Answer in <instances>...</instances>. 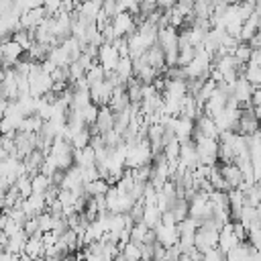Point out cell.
<instances>
[{
  "label": "cell",
  "instance_id": "60d3db41",
  "mask_svg": "<svg viewBox=\"0 0 261 261\" xmlns=\"http://www.w3.org/2000/svg\"><path fill=\"white\" fill-rule=\"evenodd\" d=\"M37 222H39V230L41 232L51 230V226H53V214L49 210H43L41 214H37Z\"/></svg>",
  "mask_w": 261,
  "mask_h": 261
},
{
  "label": "cell",
  "instance_id": "1f68e13d",
  "mask_svg": "<svg viewBox=\"0 0 261 261\" xmlns=\"http://www.w3.org/2000/svg\"><path fill=\"white\" fill-rule=\"evenodd\" d=\"M149 228H153L159 220H161V210L157 208V204H151V206H145L143 210V218H141Z\"/></svg>",
  "mask_w": 261,
  "mask_h": 261
},
{
  "label": "cell",
  "instance_id": "277c9868",
  "mask_svg": "<svg viewBox=\"0 0 261 261\" xmlns=\"http://www.w3.org/2000/svg\"><path fill=\"white\" fill-rule=\"evenodd\" d=\"M22 55H24V49L12 37H6L0 41V67H12Z\"/></svg>",
  "mask_w": 261,
  "mask_h": 261
},
{
  "label": "cell",
  "instance_id": "d6a6232c",
  "mask_svg": "<svg viewBox=\"0 0 261 261\" xmlns=\"http://www.w3.org/2000/svg\"><path fill=\"white\" fill-rule=\"evenodd\" d=\"M232 57L237 59L239 67H241V65H247V63H249V57H251V45H249V43H245V41H241V43L234 47Z\"/></svg>",
  "mask_w": 261,
  "mask_h": 261
},
{
  "label": "cell",
  "instance_id": "d6986e66",
  "mask_svg": "<svg viewBox=\"0 0 261 261\" xmlns=\"http://www.w3.org/2000/svg\"><path fill=\"white\" fill-rule=\"evenodd\" d=\"M173 135H175V139L181 143V141H188V139H192V133H194V120L192 118H186V116H175V120H173Z\"/></svg>",
  "mask_w": 261,
  "mask_h": 261
},
{
  "label": "cell",
  "instance_id": "d4e9b609",
  "mask_svg": "<svg viewBox=\"0 0 261 261\" xmlns=\"http://www.w3.org/2000/svg\"><path fill=\"white\" fill-rule=\"evenodd\" d=\"M24 51L33 45V41H35V29H22V27H18V29H14L12 31V35H10Z\"/></svg>",
  "mask_w": 261,
  "mask_h": 261
},
{
  "label": "cell",
  "instance_id": "f35d334b",
  "mask_svg": "<svg viewBox=\"0 0 261 261\" xmlns=\"http://www.w3.org/2000/svg\"><path fill=\"white\" fill-rule=\"evenodd\" d=\"M163 155L167 161H175L179 157V141L177 139H171L163 145Z\"/></svg>",
  "mask_w": 261,
  "mask_h": 261
},
{
  "label": "cell",
  "instance_id": "9c48e42d",
  "mask_svg": "<svg viewBox=\"0 0 261 261\" xmlns=\"http://www.w3.org/2000/svg\"><path fill=\"white\" fill-rule=\"evenodd\" d=\"M112 90H114V86L104 77V80H100V82L90 84V98H92V102L98 104V106L108 104V100H110V96H112Z\"/></svg>",
  "mask_w": 261,
  "mask_h": 261
},
{
  "label": "cell",
  "instance_id": "3957f363",
  "mask_svg": "<svg viewBox=\"0 0 261 261\" xmlns=\"http://www.w3.org/2000/svg\"><path fill=\"white\" fill-rule=\"evenodd\" d=\"M198 151V163L202 165H216L218 161V139L212 137H202V135H192Z\"/></svg>",
  "mask_w": 261,
  "mask_h": 261
},
{
  "label": "cell",
  "instance_id": "30bf717a",
  "mask_svg": "<svg viewBox=\"0 0 261 261\" xmlns=\"http://www.w3.org/2000/svg\"><path fill=\"white\" fill-rule=\"evenodd\" d=\"M20 208L24 210L27 216H37V214H41L43 210H47V200H45L43 194L33 192V194H29L27 198L20 200Z\"/></svg>",
  "mask_w": 261,
  "mask_h": 261
},
{
  "label": "cell",
  "instance_id": "52a82bcc",
  "mask_svg": "<svg viewBox=\"0 0 261 261\" xmlns=\"http://www.w3.org/2000/svg\"><path fill=\"white\" fill-rule=\"evenodd\" d=\"M35 147H37V133H24V130L14 133V157L22 159Z\"/></svg>",
  "mask_w": 261,
  "mask_h": 261
},
{
  "label": "cell",
  "instance_id": "ee69618b",
  "mask_svg": "<svg viewBox=\"0 0 261 261\" xmlns=\"http://www.w3.org/2000/svg\"><path fill=\"white\" fill-rule=\"evenodd\" d=\"M202 259H208V261H218V259H224V253H222L218 247H210V249L202 251Z\"/></svg>",
  "mask_w": 261,
  "mask_h": 261
},
{
  "label": "cell",
  "instance_id": "8fae6325",
  "mask_svg": "<svg viewBox=\"0 0 261 261\" xmlns=\"http://www.w3.org/2000/svg\"><path fill=\"white\" fill-rule=\"evenodd\" d=\"M253 90H255V86H253V84H251L243 73H239L237 82L232 84L230 96H232L239 104H243V102H251V94H253Z\"/></svg>",
  "mask_w": 261,
  "mask_h": 261
},
{
  "label": "cell",
  "instance_id": "7bdbcfd3",
  "mask_svg": "<svg viewBox=\"0 0 261 261\" xmlns=\"http://www.w3.org/2000/svg\"><path fill=\"white\" fill-rule=\"evenodd\" d=\"M12 12L20 14V12L16 10V0H0V16L12 14Z\"/></svg>",
  "mask_w": 261,
  "mask_h": 261
},
{
  "label": "cell",
  "instance_id": "ba28073f",
  "mask_svg": "<svg viewBox=\"0 0 261 261\" xmlns=\"http://www.w3.org/2000/svg\"><path fill=\"white\" fill-rule=\"evenodd\" d=\"M114 126V112H112V108L108 106V104H102V106H98V116H96V122L90 126V130H92V135H96V133H106V130H110Z\"/></svg>",
  "mask_w": 261,
  "mask_h": 261
},
{
  "label": "cell",
  "instance_id": "6da1fadb",
  "mask_svg": "<svg viewBox=\"0 0 261 261\" xmlns=\"http://www.w3.org/2000/svg\"><path fill=\"white\" fill-rule=\"evenodd\" d=\"M51 86H53L51 73L43 71L39 61H33V65H31V69H29V94H31L33 98L45 96L47 92H51Z\"/></svg>",
  "mask_w": 261,
  "mask_h": 261
},
{
  "label": "cell",
  "instance_id": "ab89813d",
  "mask_svg": "<svg viewBox=\"0 0 261 261\" xmlns=\"http://www.w3.org/2000/svg\"><path fill=\"white\" fill-rule=\"evenodd\" d=\"M194 55H196V49L192 47V45H186V47H179V51H177V65H188L192 59H194Z\"/></svg>",
  "mask_w": 261,
  "mask_h": 261
},
{
  "label": "cell",
  "instance_id": "5bb4252c",
  "mask_svg": "<svg viewBox=\"0 0 261 261\" xmlns=\"http://www.w3.org/2000/svg\"><path fill=\"white\" fill-rule=\"evenodd\" d=\"M241 241H239V237L234 234V230H232V220H226L222 226H220V230H218V249L222 251V253H226V251H230L232 247H237Z\"/></svg>",
  "mask_w": 261,
  "mask_h": 261
},
{
  "label": "cell",
  "instance_id": "f546056e",
  "mask_svg": "<svg viewBox=\"0 0 261 261\" xmlns=\"http://www.w3.org/2000/svg\"><path fill=\"white\" fill-rule=\"evenodd\" d=\"M90 139H92V130H90V126H82L80 130H75V133L71 135L69 143H71L73 149H82V147L90 145Z\"/></svg>",
  "mask_w": 261,
  "mask_h": 261
},
{
  "label": "cell",
  "instance_id": "f907efd6",
  "mask_svg": "<svg viewBox=\"0 0 261 261\" xmlns=\"http://www.w3.org/2000/svg\"><path fill=\"white\" fill-rule=\"evenodd\" d=\"M259 31H261V14H259Z\"/></svg>",
  "mask_w": 261,
  "mask_h": 261
},
{
  "label": "cell",
  "instance_id": "7dc6e473",
  "mask_svg": "<svg viewBox=\"0 0 261 261\" xmlns=\"http://www.w3.org/2000/svg\"><path fill=\"white\" fill-rule=\"evenodd\" d=\"M6 239H8V237H6V234H4L2 230H0V253H2L4 249H6Z\"/></svg>",
  "mask_w": 261,
  "mask_h": 261
},
{
  "label": "cell",
  "instance_id": "f6af8a7d",
  "mask_svg": "<svg viewBox=\"0 0 261 261\" xmlns=\"http://www.w3.org/2000/svg\"><path fill=\"white\" fill-rule=\"evenodd\" d=\"M249 63H253V65H261V49H259V47H251Z\"/></svg>",
  "mask_w": 261,
  "mask_h": 261
},
{
  "label": "cell",
  "instance_id": "681fc988",
  "mask_svg": "<svg viewBox=\"0 0 261 261\" xmlns=\"http://www.w3.org/2000/svg\"><path fill=\"white\" fill-rule=\"evenodd\" d=\"M257 210H259V212H261V200H259V204H257Z\"/></svg>",
  "mask_w": 261,
  "mask_h": 261
},
{
  "label": "cell",
  "instance_id": "484cf974",
  "mask_svg": "<svg viewBox=\"0 0 261 261\" xmlns=\"http://www.w3.org/2000/svg\"><path fill=\"white\" fill-rule=\"evenodd\" d=\"M24 243H27V232L24 230H18V232H14V234H10L6 239V251H10V253H14V255L20 257V253L24 249Z\"/></svg>",
  "mask_w": 261,
  "mask_h": 261
},
{
  "label": "cell",
  "instance_id": "5b68a950",
  "mask_svg": "<svg viewBox=\"0 0 261 261\" xmlns=\"http://www.w3.org/2000/svg\"><path fill=\"white\" fill-rule=\"evenodd\" d=\"M110 24H112V31L116 37H128L137 31V20H135V14L128 12V10H122V12H116L112 18H110Z\"/></svg>",
  "mask_w": 261,
  "mask_h": 261
},
{
  "label": "cell",
  "instance_id": "74e56055",
  "mask_svg": "<svg viewBox=\"0 0 261 261\" xmlns=\"http://www.w3.org/2000/svg\"><path fill=\"white\" fill-rule=\"evenodd\" d=\"M147 232H149V226H147L143 220H137V222H133V226H130V241H135V243L141 245Z\"/></svg>",
  "mask_w": 261,
  "mask_h": 261
},
{
  "label": "cell",
  "instance_id": "44dd1931",
  "mask_svg": "<svg viewBox=\"0 0 261 261\" xmlns=\"http://www.w3.org/2000/svg\"><path fill=\"white\" fill-rule=\"evenodd\" d=\"M73 163L77 167H90L96 165V151L92 145H86L82 149H73Z\"/></svg>",
  "mask_w": 261,
  "mask_h": 261
},
{
  "label": "cell",
  "instance_id": "9a60e30c",
  "mask_svg": "<svg viewBox=\"0 0 261 261\" xmlns=\"http://www.w3.org/2000/svg\"><path fill=\"white\" fill-rule=\"evenodd\" d=\"M218 169H220V173H222L224 181L228 184V188H239V186L245 181L243 171L239 169V165H237L234 161H226V163L218 165Z\"/></svg>",
  "mask_w": 261,
  "mask_h": 261
},
{
  "label": "cell",
  "instance_id": "7a4b0ae2",
  "mask_svg": "<svg viewBox=\"0 0 261 261\" xmlns=\"http://www.w3.org/2000/svg\"><path fill=\"white\" fill-rule=\"evenodd\" d=\"M151 161V143L147 137L137 139L135 143L126 145V155H124V167H139L143 163Z\"/></svg>",
  "mask_w": 261,
  "mask_h": 261
},
{
  "label": "cell",
  "instance_id": "e0dca14e",
  "mask_svg": "<svg viewBox=\"0 0 261 261\" xmlns=\"http://www.w3.org/2000/svg\"><path fill=\"white\" fill-rule=\"evenodd\" d=\"M43 251H45L43 237H41V232H37V234L27 237V243H24V249H22L20 257L22 259H39V257H43Z\"/></svg>",
  "mask_w": 261,
  "mask_h": 261
},
{
  "label": "cell",
  "instance_id": "7402d4cb",
  "mask_svg": "<svg viewBox=\"0 0 261 261\" xmlns=\"http://www.w3.org/2000/svg\"><path fill=\"white\" fill-rule=\"evenodd\" d=\"M259 31V12H251L245 20H243V27H241V33H239V41H249L255 33Z\"/></svg>",
  "mask_w": 261,
  "mask_h": 261
},
{
  "label": "cell",
  "instance_id": "f1b7e54d",
  "mask_svg": "<svg viewBox=\"0 0 261 261\" xmlns=\"http://www.w3.org/2000/svg\"><path fill=\"white\" fill-rule=\"evenodd\" d=\"M43 118L35 112V114H29V116H24L22 118V122H20V126H18V130H24V133H39L41 130V126H43Z\"/></svg>",
  "mask_w": 261,
  "mask_h": 261
},
{
  "label": "cell",
  "instance_id": "4dcf8cb0",
  "mask_svg": "<svg viewBox=\"0 0 261 261\" xmlns=\"http://www.w3.org/2000/svg\"><path fill=\"white\" fill-rule=\"evenodd\" d=\"M114 73H116L122 82H126V80L133 75V57H128V55L120 57L118 63H116V67H114Z\"/></svg>",
  "mask_w": 261,
  "mask_h": 261
},
{
  "label": "cell",
  "instance_id": "b9f144b4",
  "mask_svg": "<svg viewBox=\"0 0 261 261\" xmlns=\"http://www.w3.org/2000/svg\"><path fill=\"white\" fill-rule=\"evenodd\" d=\"M67 73H69V82H75V80H80V77H84V73H86V69L77 63V59H73L69 65H67Z\"/></svg>",
  "mask_w": 261,
  "mask_h": 261
},
{
  "label": "cell",
  "instance_id": "816d5d0a",
  "mask_svg": "<svg viewBox=\"0 0 261 261\" xmlns=\"http://www.w3.org/2000/svg\"><path fill=\"white\" fill-rule=\"evenodd\" d=\"M259 122H261V120H259Z\"/></svg>",
  "mask_w": 261,
  "mask_h": 261
},
{
  "label": "cell",
  "instance_id": "ffe728a7",
  "mask_svg": "<svg viewBox=\"0 0 261 261\" xmlns=\"http://www.w3.org/2000/svg\"><path fill=\"white\" fill-rule=\"evenodd\" d=\"M43 159H45V151H43V149H39V147H35L31 153H27V155L22 157V163H24V171H27L29 175L37 173V171L41 169V163H43Z\"/></svg>",
  "mask_w": 261,
  "mask_h": 261
},
{
  "label": "cell",
  "instance_id": "4316f807",
  "mask_svg": "<svg viewBox=\"0 0 261 261\" xmlns=\"http://www.w3.org/2000/svg\"><path fill=\"white\" fill-rule=\"evenodd\" d=\"M47 55H49V45H45L41 41H33V45L24 51V57H29L31 61H43V59H47Z\"/></svg>",
  "mask_w": 261,
  "mask_h": 261
},
{
  "label": "cell",
  "instance_id": "8992f818",
  "mask_svg": "<svg viewBox=\"0 0 261 261\" xmlns=\"http://www.w3.org/2000/svg\"><path fill=\"white\" fill-rule=\"evenodd\" d=\"M118 59H120V53H118V49L114 47V43H106V41H104V43L98 45L96 61L104 67V71H112V69L116 67Z\"/></svg>",
  "mask_w": 261,
  "mask_h": 261
},
{
  "label": "cell",
  "instance_id": "c3c4849f",
  "mask_svg": "<svg viewBox=\"0 0 261 261\" xmlns=\"http://www.w3.org/2000/svg\"><path fill=\"white\" fill-rule=\"evenodd\" d=\"M6 157H8V151H6V149L0 145V161H2V159H6Z\"/></svg>",
  "mask_w": 261,
  "mask_h": 261
},
{
  "label": "cell",
  "instance_id": "83f0119b",
  "mask_svg": "<svg viewBox=\"0 0 261 261\" xmlns=\"http://www.w3.org/2000/svg\"><path fill=\"white\" fill-rule=\"evenodd\" d=\"M108 186H110V184H108L104 177H96V179L84 184V192H86L88 196H102V194H106Z\"/></svg>",
  "mask_w": 261,
  "mask_h": 261
},
{
  "label": "cell",
  "instance_id": "836d02e7",
  "mask_svg": "<svg viewBox=\"0 0 261 261\" xmlns=\"http://www.w3.org/2000/svg\"><path fill=\"white\" fill-rule=\"evenodd\" d=\"M31 184H33V192L45 194V190H47L53 181H51V177H49V175H45V173L37 171V173H33V175H31Z\"/></svg>",
  "mask_w": 261,
  "mask_h": 261
},
{
  "label": "cell",
  "instance_id": "cb8c5ba5",
  "mask_svg": "<svg viewBox=\"0 0 261 261\" xmlns=\"http://www.w3.org/2000/svg\"><path fill=\"white\" fill-rule=\"evenodd\" d=\"M118 249H120V253H118L116 259H124V261H137V259H141V245L135 243V241H130V239L126 243H122Z\"/></svg>",
  "mask_w": 261,
  "mask_h": 261
},
{
  "label": "cell",
  "instance_id": "ac0fdd59",
  "mask_svg": "<svg viewBox=\"0 0 261 261\" xmlns=\"http://www.w3.org/2000/svg\"><path fill=\"white\" fill-rule=\"evenodd\" d=\"M45 16H47L45 8H43V6H35V8H29V10L20 12L18 22H20V27H22V29H35V27H37Z\"/></svg>",
  "mask_w": 261,
  "mask_h": 261
},
{
  "label": "cell",
  "instance_id": "e575fe53",
  "mask_svg": "<svg viewBox=\"0 0 261 261\" xmlns=\"http://www.w3.org/2000/svg\"><path fill=\"white\" fill-rule=\"evenodd\" d=\"M14 188L18 190L20 198H27L29 194H33V184H31V175L29 173H22L14 179Z\"/></svg>",
  "mask_w": 261,
  "mask_h": 261
},
{
  "label": "cell",
  "instance_id": "603a6c76",
  "mask_svg": "<svg viewBox=\"0 0 261 261\" xmlns=\"http://www.w3.org/2000/svg\"><path fill=\"white\" fill-rule=\"evenodd\" d=\"M145 57H147V61H149V65H153L155 69H159L161 73L165 71V53H163V49L159 47V43H153L147 51H145Z\"/></svg>",
  "mask_w": 261,
  "mask_h": 261
},
{
  "label": "cell",
  "instance_id": "d590c367",
  "mask_svg": "<svg viewBox=\"0 0 261 261\" xmlns=\"http://www.w3.org/2000/svg\"><path fill=\"white\" fill-rule=\"evenodd\" d=\"M86 80H88V84H94V82H100V80H104L106 77V71H104V67L98 63V61H94L88 69H86Z\"/></svg>",
  "mask_w": 261,
  "mask_h": 261
},
{
  "label": "cell",
  "instance_id": "2e32d148",
  "mask_svg": "<svg viewBox=\"0 0 261 261\" xmlns=\"http://www.w3.org/2000/svg\"><path fill=\"white\" fill-rule=\"evenodd\" d=\"M179 161L188 169H196V165H198V151H196L194 139H188V141L179 143Z\"/></svg>",
  "mask_w": 261,
  "mask_h": 261
},
{
  "label": "cell",
  "instance_id": "bcb514c9",
  "mask_svg": "<svg viewBox=\"0 0 261 261\" xmlns=\"http://www.w3.org/2000/svg\"><path fill=\"white\" fill-rule=\"evenodd\" d=\"M247 43H249L251 47H259V49H261V31H257V33H255Z\"/></svg>",
  "mask_w": 261,
  "mask_h": 261
},
{
  "label": "cell",
  "instance_id": "8d00e7d4",
  "mask_svg": "<svg viewBox=\"0 0 261 261\" xmlns=\"http://www.w3.org/2000/svg\"><path fill=\"white\" fill-rule=\"evenodd\" d=\"M77 110L82 112V118H84L86 126H92V124L96 122V116H98V104L90 102V104H86L84 108H77Z\"/></svg>",
  "mask_w": 261,
  "mask_h": 261
},
{
  "label": "cell",
  "instance_id": "7c38bea8",
  "mask_svg": "<svg viewBox=\"0 0 261 261\" xmlns=\"http://www.w3.org/2000/svg\"><path fill=\"white\" fill-rule=\"evenodd\" d=\"M218 126H216V122H214V118L212 116H208V114H200L196 120H194V133L192 135H202V137H212V139H218Z\"/></svg>",
  "mask_w": 261,
  "mask_h": 261
},
{
  "label": "cell",
  "instance_id": "4fadbf2b",
  "mask_svg": "<svg viewBox=\"0 0 261 261\" xmlns=\"http://www.w3.org/2000/svg\"><path fill=\"white\" fill-rule=\"evenodd\" d=\"M153 230H155V237H157V241L161 243V245H165V247H169V245H175L177 243V239H179V230H177V224H163L161 220L153 226Z\"/></svg>",
  "mask_w": 261,
  "mask_h": 261
}]
</instances>
